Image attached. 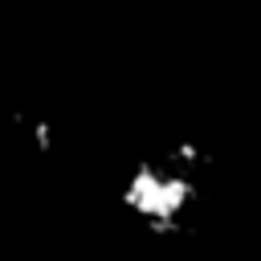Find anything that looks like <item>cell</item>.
Returning a JSON list of instances; mask_svg holds the SVG:
<instances>
[{"instance_id": "6da1fadb", "label": "cell", "mask_w": 261, "mask_h": 261, "mask_svg": "<svg viewBox=\"0 0 261 261\" xmlns=\"http://www.w3.org/2000/svg\"><path fill=\"white\" fill-rule=\"evenodd\" d=\"M196 196V151L192 147H171L147 163L126 184V204L139 220L155 228H171Z\"/></svg>"}]
</instances>
